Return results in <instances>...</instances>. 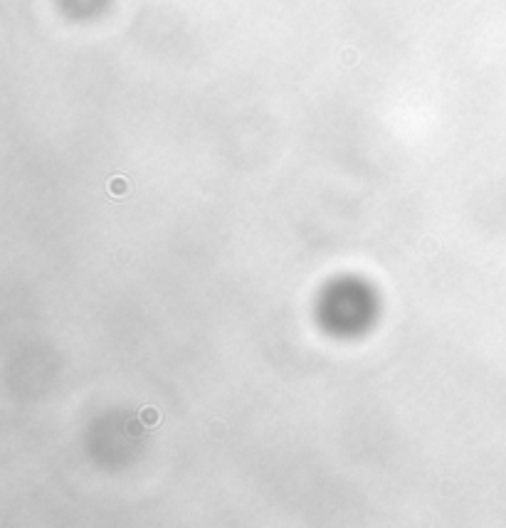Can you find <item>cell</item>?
Returning <instances> with one entry per match:
<instances>
[]
</instances>
